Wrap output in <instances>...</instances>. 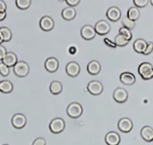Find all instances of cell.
<instances>
[{"label":"cell","instance_id":"1","mask_svg":"<svg viewBox=\"0 0 153 145\" xmlns=\"http://www.w3.org/2000/svg\"><path fill=\"white\" fill-rule=\"evenodd\" d=\"M138 73L145 81L153 78V66L150 62H142L138 67Z\"/></svg>","mask_w":153,"mask_h":145},{"label":"cell","instance_id":"8","mask_svg":"<svg viewBox=\"0 0 153 145\" xmlns=\"http://www.w3.org/2000/svg\"><path fill=\"white\" fill-rule=\"evenodd\" d=\"M113 99L119 103V104H123L125 103L127 98H128V92H126V90L122 87H118L114 90L113 92Z\"/></svg>","mask_w":153,"mask_h":145},{"label":"cell","instance_id":"36","mask_svg":"<svg viewBox=\"0 0 153 145\" xmlns=\"http://www.w3.org/2000/svg\"><path fill=\"white\" fill-rule=\"evenodd\" d=\"M6 53H7V50H6L5 47L2 46L0 44V61H2V60L4 59V57L5 56Z\"/></svg>","mask_w":153,"mask_h":145},{"label":"cell","instance_id":"17","mask_svg":"<svg viewBox=\"0 0 153 145\" xmlns=\"http://www.w3.org/2000/svg\"><path fill=\"white\" fill-rule=\"evenodd\" d=\"M140 135L145 142H152L153 141V128L152 126L146 125L144 126L140 130Z\"/></svg>","mask_w":153,"mask_h":145},{"label":"cell","instance_id":"6","mask_svg":"<svg viewBox=\"0 0 153 145\" xmlns=\"http://www.w3.org/2000/svg\"><path fill=\"white\" fill-rule=\"evenodd\" d=\"M96 31L94 30V27L87 24L84 25L81 30V36L84 40L90 41L94 39L96 36Z\"/></svg>","mask_w":153,"mask_h":145},{"label":"cell","instance_id":"14","mask_svg":"<svg viewBox=\"0 0 153 145\" xmlns=\"http://www.w3.org/2000/svg\"><path fill=\"white\" fill-rule=\"evenodd\" d=\"M105 142L107 145H119L120 144V136L115 131H109L105 135Z\"/></svg>","mask_w":153,"mask_h":145},{"label":"cell","instance_id":"23","mask_svg":"<svg viewBox=\"0 0 153 145\" xmlns=\"http://www.w3.org/2000/svg\"><path fill=\"white\" fill-rule=\"evenodd\" d=\"M13 91V84L8 80L0 81V92L3 93H10Z\"/></svg>","mask_w":153,"mask_h":145},{"label":"cell","instance_id":"15","mask_svg":"<svg viewBox=\"0 0 153 145\" xmlns=\"http://www.w3.org/2000/svg\"><path fill=\"white\" fill-rule=\"evenodd\" d=\"M45 69L49 72H56L59 68V61L55 57H49L46 60L45 63H44Z\"/></svg>","mask_w":153,"mask_h":145},{"label":"cell","instance_id":"24","mask_svg":"<svg viewBox=\"0 0 153 145\" xmlns=\"http://www.w3.org/2000/svg\"><path fill=\"white\" fill-rule=\"evenodd\" d=\"M0 36L3 41L7 42L10 41L12 38V32L7 27H1L0 28Z\"/></svg>","mask_w":153,"mask_h":145},{"label":"cell","instance_id":"7","mask_svg":"<svg viewBox=\"0 0 153 145\" xmlns=\"http://www.w3.org/2000/svg\"><path fill=\"white\" fill-rule=\"evenodd\" d=\"M94 30L96 31V34L100 36H105L107 35L111 30V26L105 20H100L98 21L95 26H94Z\"/></svg>","mask_w":153,"mask_h":145},{"label":"cell","instance_id":"27","mask_svg":"<svg viewBox=\"0 0 153 145\" xmlns=\"http://www.w3.org/2000/svg\"><path fill=\"white\" fill-rule=\"evenodd\" d=\"M129 40H127L126 38H125L123 36H121L120 34L115 37V40H114V42L117 45V47H125L126 45L129 43Z\"/></svg>","mask_w":153,"mask_h":145},{"label":"cell","instance_id":"11","mask_svg":"<svg viewBox=\"0 0 153 145\" xmlns=\"http://www.w3.org/2000/svg\"><path fill=\"white\" fill-rule=\"evenodd\" d=\"M118 128L121 132L128 133L133 128V123L128 118H122L118 122Z\"/></svg>","mask_w":153,"mask_h":145},{"label":"cell","instance_id":"32","mask_svg":"<svg viewBox=\"0 0 153 145\" xmlns=\"http://www.w3.org/2000/svg\"><path fill=\"white\" fill-rule=\"evenodd\" d=\"M152 51H153V42L150 41V42H148L147 47H146V48H145V52L143 53V55H150Z\"/></svg>","mask_w":153,"mask_h":145},{"label":"cell","instance_id":"35","mask_svg":"<svg viewBox=\"0 0 153 145\" xmlns=\"http://www.w3.org/2000/svg\"><path fill=\"white\" fill-rule=\"evenodd\" d=\"M104 42H105V44L107 47H110V48H115L117 47V45L115 44V42L113 41L112 40H110L109 38H105V39H104Z\"/></svg>","mask_w":153,"mask_h":145},{"label":"cell","instance_id":"26","mask_svg":"<svg viewBox=\"0 0 153 145\" xmlns=\"http://www.w3.org/2000/svg\"><path fill=\"white\" fill-rule=\"evenodd\" d=\"M122 24H123V27H126V28L129 29L131 30H133L135 28V26H136L135 21L131 20L127 16L122 18Z\"/></svg>","mask_w":153,"mask_h":145},{"label":"cell","instance_id":"28","mask_svg":"<svg viewBox=\"0 0 153 145\" xmlns=\"http://www.w3.org/2000/svg\"><path fill=\"white\" fill-rule=\"evenodd\" d=\"M31 0H16V7L20 10H27L30 7Z\"/></svg>","mask_w":153,"mask_h":145},{"label":"cell","instance_id":"18","mask_svg":"<svg viewBox=\"0 0 153 145\" xmlns=\"http://www.w3.org/2000/svg\"><path fill=\"white\" fill-rule=\"evenodd\" d=\"M17 61H18L17 56L13 52H7L5 56L2 60V62H4L6 66H8L9 67H13Z\"/></svg>","mask_w":153,"mask_h":145},{"label":"cell","instance_id":"19","mask_svg":"<svg viewBox=\"0 0 153 145\" xmlns=\"http://www.w3.org/2000/svg\"><path fill=\"white\" fill-rule=\"evenodd\" d=\"M87 69L91 75H97L101 70V65L98 61H91L88 64Z\"/></svg>","mask_w":153,"mask_h":145},{"label":"cell","instance_id":"43","mask_svg":"<svg viewBox=\"0 0 153 145\" xmlns=\"http://www.w3.org/2000/svg\"><path fill=\"white\" fill-rule=\"evenodd\" d=\"M4 145H9V144H4Z\"/></svg>","mask_w":153,"mask_h":145},{"label":"cell","instance_id":"13","mask_svg":"<svg viewBox=\"0 0 153 145\" xmlns=\"http://www.w3.org/2000/svg\"><path fill=\"white\" fill-rule=\"evenodd\" d=\"M106 17L112 22H117L121 18V10L117 6H112L106 11Z\"/></svg>","mask_w":153,"mask_h":145},{"label":"cell","instance_id":"20","mask_svg":"<svg viewBox=\"0 0 153 145\" xmlns=\"http://www.w3.org/2000/svg\"><path fill=\"white\" fill-rule=\"evenodd\" d=\"M62 16L66 21H71L76 16V10L74 7H66L62 10Z\"/></svg>","mask_w":153,"mask_h":145},{"label":"cell","instance_id":"41","mask_svg":"<svg viewBox=\"0 0 153 145\" xmlns=\"http://www.w3.org/2000/svg\"><path fill=\"white\" fill-rule=\"evenodd\" d=\"M150 2H151V4L153 6V0H150Z\"/></svg>","mask_w":153,"mask_h":145},{"label":"cell","instance_id":"38","mask_svg":"<svg viewBox=\"0 0 153 145\" xmlns=\"http://www.w3.org/2000/svg\"><path fill=\"white\" fill-rule=\"evenodd\" d=\"M6 11H0V22L4 20L5 17H6Z\"/></svg>","mask_w":153,"mask_h":145},{"label":"cell","instance_id":"33","mask_svg":"<svg viewBox=\"0 0 153 145\" xmlns=\"http://www.w3.org/2000/svg\"><path fill=\"white\" fill-rule=\"evenodd\" d=\"M32 145H46V140L43 137H38L33 142Z\"/></svg>","mask_w":153,"mask_h":145},{"label":"cell","instance_id":"5","mask_svg":"<svg viewBox=\"0 0 153 145\" xmlns=\"http://www.w3.org/2000/svg\"><path fill=\"white\" fill-rule=\"evenodd\" d=\"M88 91L94 96H98L103 92V85L99 81H90L88 85Z\"/></svg>","mask_w":153,"mask_h":145},{"label":"cell","instance_id":"21","mask_svg":"<svg viewBox=\"0 0 153 145\" xmlns=\"http://www.w3.org/2000/svg\"><path fill=\"white\" fill-rule=\"evenodd\" d=\"M147 44L148 42L144 39H137L133 42V49L139 54H143L145 52V48L147 47Z\"/></svg>","mask_w":153,"mask_h":145},{"label":"cell","instance_id":"22","mask_svg":"<svg viewBox=\"0 0 153 145\" xmlns=\"http://www.w3.org/2000/svg\"><path fill=\"white\" fill-rule=\"evenodd\" d=\"M63 86L62 84L58 81H52L49 85V91L52 94L54 95H58L62 92Z\"/></svg>","mask_w":153,"mask_h":145},{"label":"cell","instance_id":"16","mask_svg":"<svg viewBox=\"0 0 153 145\" xmlns=\"http://www.w3.org/2000/svg\"><path fill=\"white\" fill-rule=\"evenodd\" d=\"M120 81L121 83L126 86H131L136 82V77L132 72H122L120 76Z\"/></svg>","mask_w":153,"mask_h":145},{"label":"cell","instance_id":"42","mask_svg":"<svg viewBox=\"0 0 153 145\" xmlns=\"http://www.w3.org/2000/svg\"><path fill=\"white\" fill-rule=\"evenodd\" d=\"M58 1H60V2H62V1H66V0H58Z\"/></svg>","mask_w":153,"mask_h":145},{"label":"cell","instance_id":"3","mask_svg":"<svg viewBox=\"0 0 153 145\" xmlns=\"http://www.w3.org/2000/svg\"><path fill=\"white\" fill-rule=\"evenodd\" d=\"M83 113V108L80 103L73 102L67 108V114L71 118H78Z\"/></svg>","mask_w":153,"mask_h":145},{"label":"cell","instance_id":"30","mask_svg":"<svg viewBox=\"0 0 153 145\" xmlns=\"http://www.w3.org/2000/svg\"><path fill=\"white\" fill-rule=\"evenodd\" d=\"M10 73V67L4 62H0V74L4 77L8 76Z\"/></svg>","mask_w":153,"mask_h":145},{"label":"cell","instance_id":"40","mask_svg":"<svg viewBox=\"0 0 153 145\" xmlns=\"http://www.w3.org/2000/svg\"><path fill=\"white\" fill-rule=\"evenodd\" d=\"M2 42H4V41H3V40H2L1 36H0V44H2Z\"/></svg>","mask_w":153,"mask_h":145},{"label":"cell","instance_id":"31","mask_svg":"<svg viewBox=\"0 0 153 145\" xmlns=\"http://www.w3.org/2000/svg\"><path fill=\"white\" fill-rule=\"evenodd\" d=\"M133 3L137 8H145L149 4V0H133Z\"/></svg>","mask_w":153,"mask_h":145},{"label":"cell","instance_id":"2","mask_svg":"<svg viewBox=\"0 0 153 145\" xmlns=\"http://www.w3.org/2000/svg\"><path fill=\"white\" fill-rule=\"evenodd\" d=\"M13 72L17 77L20 78L26 77L30 72V66L24 61H17L13 67Z\"/></svg>","mask_w":153,"mask_h":145},{"label":"cell","instance_id":"4","mask_svg":"<svg viewBox=\"0 0 153 145\" xmlns=\"http://www.w3.org/2000/svg\"><path fill=\"white\" fill-rule=\"evenodd\" d=\"M65 129V121L61 118H56L49 123V129L54 134H59Z\"/></svg>","mask_w":153,"mask_h":145},{"label":"cell","instance_id":"9","mask_svg":"<svg viewBox=\"0 0 153 145\" xmlns=\"http://www.w3.org/2000/svg\"><path fill=\"white\" fill-rule=\"evenodd\" d=\"M11 124L16 129H23L27 124V118L22 113H16L11 118Z\"/></svg>","mask_w":153,"mask_h":145},{"label":"cell","instance_id":"25","mask_svg":"<svg viewBox=\"0 0 153 145\" xmlns=\"http://www.w3.org/2000/svg\"><path fill=\"white\" fill-rule=\"evenodd\" d=\"M127 16L129 17L131 20L132 21H137V19L139 18L140 16V11H139V9L134 6V7H131L127 11Z\"/></svg>","mask_w":153,"mask_h":145},{"label":"cell","instance_id":"10","mask_svg":"<svg viewBox=\"0 0 153 145\" xmlns=\"http://www.w3.org/2000/svg\"><path fill=\"white\" fill-rule=\"evenodd\" d=\"M81 72V67L76 61H70L66 66V72L68 76L74 78L77 77Z\"/></svg>","mask_w":153,"mask_h":145},{"label":"cell","instance_id":"29","mask_svg":"<svg viewBox=\"0 0 153 145\" xmlns=\"http://www.w3.org/2000/svg\"><path fill=\"white\" fill-rule=\"evenodd\" d=\"M119 34L123 36L125 38H126L127 40L131 41V38H132V34H131V30L126 28V27H122L120 29V31H119Z\"/></svg>","mask_w":153,"mask_h":145},{"label":"cell","instance_id":"34","mask_svg":"<svg viewBox=\"0 0 153 145\" xmlns=\"http://www.w3.org/2000/svg\"><path fill=\"white\" fill-rule=\"evenodd\" d=\"M67 3V4L70 7H74L77 6L79 4V3L81 2V0H66L65 1Z\"/></svg>","mask_w":153,"mask_h":145},{"label":"cell","instance_id":"12","mask_svg":"<svg viewBox=\"0 0 153 145\" xmlns=\"http://www.w3.org/2000/svg\"><path fill=\"white\" fill-rule=\"evenodd\" d=\"M55 27V22L52 17L49 16H44L41 18L40 28L43 31H50Z\"/></svg>","mask_w":153,"mask_h":145},{"label":"cell","instance_id":"37","mask_svg":"<svg viewBox=\"0 0 153 145\" xmlns=\"http://www.w3.org/2000/svg\"><path fill=\"white\" fill-rule=\"evenodd\" d=\"M6 4L3 0H0V11H6Z\"/></svg>","mask_w":153,"mask_h":145},{"label":"cell","instance_id":"39","mask_svg":"<svg viewBox=\"0 0 153 145\" xmlns=\"http://www.w3.org/2000/svg\"><path fill=\"white\" fill-rule=\"evenodd\" d=\"M76 50H77V49H76V48H75V47H71V48H69V53L74 55V54H75Z\"/></svg>","mask_w":153,"mask_h":145}]
</instances>
